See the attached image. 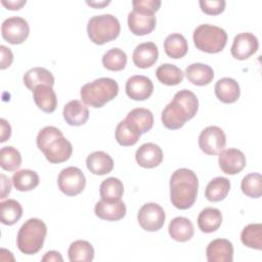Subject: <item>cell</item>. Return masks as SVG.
Here are the masks:
<instances>
[{
  "instance_id": "cell-1",
  "label": "cell",
  "mask_w": 262,
  "mask_h": 262,
  "mask_svg": "<svg viewBox=\"0 0 262 262\" xmlns=\"http://www.w3.org/2000/svg\"><path fill=\"white\" fill-rule=\"evenodd\" d=\"M198 108L196 95L190 90L182 89L175 93L173 99L163 110L162 123L167 129H179L196 115Z\"/></svg>"
},
{
  "instance_id": "cell-2",
  "label": "cell",
  "mask_w": 262,
  "mask_h": 262,
  "mask_svg": "<svg viewBox=\"0 0 262 262\" xmlns=\"http://www.w3.org/2000/svg\"><path fill=\"white\" fill-rule=\"evenodd\" d=\"M199 180L195 173L187 168L173 172L170 178V200L179 210L189 209L198 196Z\"/></svg>"
},
{
  "instance_id": "cell-3",
  "label": "cell",
  "mask_w": 262,
  "mask_h": 262,
  "mask_svg": "<svg viewBox=\"0 0 262 262\" xmlns=\"http://www.w3.org/2000/svg\"><path fill=\"white\" fill-rule=\"evenodd\" d=\"M37 146L51 164L68 161L73 152L72 143L63 136L62 132L54 126L42 128L37 135Z\"/></svg>"
},
{
  "instance_id": "cell-4",
  "label": "cell",
  "mask_w": 262,
  "mask_h": 262,
  "mask_svg": "<svg viewBox=\"0 0 262 262\" xmlns=\"http://www.w3.org/2000/svg\"><path fill=\"white\" fill-rule=\"evenodd\" d=\"M119 93L118 83L107 77L98 78L86 83L80 90L82 101L91 107H102L106 102L113 100Z\"/></svg>"
},
{
  "instance_id": "cell-5",
  "label": "cell",
  "mask_w": 262,
  "mask_h": 262,
  "mask_svg": "<svg viewBox=\"0 0 262 262\" xmlns=\"http://www.w3.org/2000/svg\"><path fill=\"white\" fill-rule=\"evenodd\" d=\"M46 234V224L38 218H30L20 226L17 232L16 246L21 253L34 255L43 248Z\"/></svg>"
},
{
  "instance_id": "cell-6",
  "label": "cell",
  "mask_w": 262,
  "mask_h": 262,
  "mask_svg": "<svg viewBox=\"0 0 262 262\" xmlns=\"http://www.w3.org/2000/svg\"><path fill=\"white\" fill-rule=\"evenodd\" d=\"M121 31L119 19L113 14H100L92 16L87 24L89 39L97 45H102L118 38Z\"/></svg>"
},
{
  "instance_id": "cell-7",
  "label": "cell",
  "mask_w": 262,
  "mask_h": 262,
  "mask_svg": "<svg viewBox=\"0 0 262 262\" xmlns=\"http://www.w3.org/2000/svg\"><path fill=\"white\" fill-rule=\"evenodd\" d=\"M192 39L196 49L207 53H218L227 43V34L222 28L203 24L195 28Z\"/></svg>"
},
{
  "instance_id": "cell-8",
  "label": "cell",
  "mask_w": 262,
  "mask_h": 262,
  "mask_svg": "<svg viewBox=\"0 0 262 262\" xmlns=\"http://www.w3.org/2000/svg\"><path fill=\"white\" fill-rule=\"evenodd\" d=\"M133 10L128 14V27L136 36H144L154 31L157 24L155 12L132 1Z\"/></svg>"
},
{
  "instance_id": "cell-9",
  "label": "cell",
  "mask_w": 262,
  "mask_h": 262,
  "mask_svg": "<svg viewBox=\"0 0 262 262\" xmlns=\"http://www.w3.org/2000/svg\"><path fill=\"white\" fill-rule=\"evenodd\" d=\"M57 184L62 193L69 196H74L84 190L86 178L79 168L71 166L60 171L57 177Z\"/></svg>"
},
{
  "instance_id": "cell-10",
  "label": "cell",
  "mask_w": 262,
  "mask_h": 262,
  "mask_svg": "<svg viewBox=\"0 0 262 262\" xmlns=\"http://www.w3.org/2000/svg\"><path fill=\"white\" fill-rule=\"evenodd\" d=\"M166 219L164 209L156 203H146L138 211L137 221L142 229L146 231L160 230Z\"/></svg>"
},
{
  "instance_id": "cell-11",
  "label": "cell",
  "mask_w": 262,
  "mask_h": 262,
  "mask_svg": "<svg viewBox=\"0 0 262 262\" xmlns=\"http://www.w3.org/2000/svg\"><path fill=\"white\" fill-rule=\"evenodd\" d=\"M226 135L218 126H208L202 130L199 136L200 148L209 156H215L224 149Z\"/></svg>"
},
{
  "instance_id": "cell-12",
  "label": "cell",
  "mask_w": 262,
  "mask_h": 262,
  "mask_svg": "<svg viewBox=\"0 0 262 262\" xmlns=\"http://www.w3.org/2000/svg\"><path fill=\"white\" fill-rule=\"evenodd\" d=\"M1 34L4 40L10 44H21L30 34L28 21L20 16L6 18L1 26Z\"/></svg>"
},
{
  "instance_id": "cell-13",
  "label": "cell",
  "mask_w": 262,
  "mask_h": 262,
  "mask_svg": "<svg viewBox=\"0 0 262 262\" xmlns=\"http://www.w3.org/2000/svg\"><path fill=\"white\" fill-rule=\"evenodd\" d=\"M258 47L257 37L250 32H244L234 37L230 51L235 59L245 60L252 56L258 50Z\"/></svg>"
},
{
  "instance_id": "cell-14",
  "label": "cell",
  "mask_w": 262,
  "mask_h": 262,
  "mask_svg": "<svg viewBox=\"0 0 262 262\" xmlns=\"http://www.w3.org/2000/svg\"><path fill=\"white\" fill-rule=\"evenodd\" d=\"M219 167L223 173L234 175L239 173L246 167V157L237 148L222 149L218 158Z\"/></svg>"
},
{
  "instance_id": "cell-15",
  "label": "cell",
  "mask_w": 262,
  "mask_h": 262,
  "mask_svg": "<svg viewBox=\"0 0 262 262\" xmlns=\"http://www.w3.org/2000/svg\"><path fill=\"white\" fill-rule=\"evenodd\" d=\"M125 90L128 97L141 101L147 99L152 94L154 84L149 78L142 75H135L127 80Z\"/></svg>"
},
{
  "instance_id": "cell-16",
  "label": "cell",
  "mask_w": 262,
  "mask_h": 262,
  "mask_svg": "<svg viewBox=\"0 0 262 262\" xmlns=\"http://www.w3.org/2000/svg\"><path fill=\"white\" fill-rule=\"evenodd\" d=\"M135 160L137 164L142 168H155L158 167L163 161V150L156 143H143L136 150Z\"/></svg>"
},
{
  "instance_id": "cell-17",
  "label": "cell",
  "mask_w": 262,
  "mask_h": 262,
  "mask_svg": "<svg viewBox=\"0 0 262 262\" xmlns=\"http://www.w3.org/2000/svg\"><path fill=\"white\" fill-rule=\"evenodd\" d=\"M206 255L209 262H232L233 246L226 238H216L209 243Z\"/></svg>"
},
{
  "instance_id": "cell-18",
  "label": "cell",
  "mask_w": 262,
  "mask_h": 262,
  "mask_svg": "<svg viewBox=\"0 0 262 262\" xmlns=\"http://www.w3.org/2000/svg\"><path fill=\"white\" fill-rule=\"evenodd\" d=\"M95 215L106 221H118L126 215V205L122 201H105L100 199L94 207Z\"/></svg>"
},
{
  "instance_id": "cell-19",
  "label": "cell",
  "mask_w": 262,
  "mask_h": 262,
  "mask_svg": "<svg viewBox=\"0 0 262 262\" xmlns=\"http://www.w3.org/2000/svg\"><path fill=\"white\" fill-rule=\"evenodd\" d=\"M159 57L158 46L154 42H144L137 45L132 54L133 63L140 69H147L156 63Z\"/></svg>"
},
{
  "instance_id": "cell-20",
  "label": "cell",
  "mask_w": 262,
  "mask_h": 262,
  "mask_svg": "<svg viewBox=\"0 0 262 262\" xmlns=\"http://www.w3.org/2000/svg\"><path fill=\"white\" fill-rule=\"evenodd\" d=\"M64 121L71 126H82L89 118V111L85 103L78 99L69 101L62 111Z\"/></svg>"
},
{
  "instance_id": "cell-21",
  "label": "cell",
  "mask_w": 262,
  "mask_h": 262,
  "mask_svg": "<svg viewBox=\"0 0 262 262\" xmlns=\"http://www.w3.org/2000/svg\"><path fill=\"white\" fill-rule=\"evenodd\" d=\"M215 95L223 103H233L241 95L239 85L232 78H222L215 84Z\"/></svg>"
},
{
  "instance_id": "cell-22",
  "label": "cell",
  "mask_w": 262,
  "mask_h": 262,
  "mask_svg": "<svg viewBox=\"0 0 262 262\" xmlns=\"http://www.w3.org/2000/svg\"><path fill=\"white\" fill-rule=\"evenodd\" d=\"M36 105L44 113H53L57 106L56 94L50 85H39L33 90Z\"/></svg>"
},
{
  "instance_id": "cell-23",
  "label": "cell",
  "mask_w": 262,
  "mask_h": 262,
  "mask_svg": "<svg viewBox=\"0 0 262 262\" xmlns=\"http://www.w3.org/2000/svg\"><path fill=\"white\" fill-rule=\"evenodd\" d=\"M87 169L95 175H105L114 168L112 157L101 150L91 152L86 159Z\"/></svg>"
},
{
  "instance_id": "cell-24",
  "label": "cell",
  "mask_w": 262,
  "mask_h": 262,
  "mask_svg": "<svg viewBox=\"0 0 262 262\" xmlns=\"http://www.w3.org/2000/svg\"><path fill=\"white\" fill-rule=\"evenodd\" d=\"M168 231L170 236L176 242H187L194 233V228L191 221L186 217H175L171 220Z\"/></svg>"
},
{
  "instance_id": "cell-25",
  "label": "cell",
  "mask_w": 262,
  "mask_h": 262,
  "mask_svg": "<svg viewBox=\"0 0 262 262\" xmlns=\"http://www.w3.org/2000/svg\"><path fill=\"white\" fill-rule=\"evenodd\" d=\"M185 75L189 82L196 86H205L210 84L214 79L213 69L205 63L194 62L185 69Z\"/></svg>"
},
{
  "instance_id": "cell-26",
  "label": "cell",
  "mask_w": 262,
  "mask_h": 262,
  "mask_svg": "<svg viewBox=\"0 0 262 262\" xmlns=\"http://www.w3.org/2000/svg\"><path fill=\"white\" fill-rule=\"evenodd\" d=\"M24 83L28 89L33 91L39 85H50L54 84V77L50 71L45 68H32L24 75Z\"/></svg>"
},
{
  "instance_id": "cell-27",
  "label": "cell",
  "mask_w": 262,
  "mask_h": 262,
  "mask_svg": "<svg viewBox=\"0 0 262 262\" xmlns=\"http://www.w3.org/2000/svg\"><path fill=\"white\" fill-rule=\"evenodd\" d=\"M141 133L138 128L129 120L125 119L121 121L116 128V140L120 145L131 146L134 145Z\"/></svg>"
},
{
  "instance_id": "cell-28",
  "label": "cell",
  "mask_w": 262,
  "mask_h": 262,
  "mask_svg": "<svg viewBox=\"0 0 262 262\" xmlns=\"http://www.w3.org/2000/svg\"><path fill=\"white\" fill-rule=\"evenodd\" d=\"M222 223V214L216 208H205L198 216V226L201 231L211 233L216 231Z\"/></svg>"
},
{
  "instance_id": "cell-29",
  "label": "cell",
  "mask_w": 262,
  "mask_h": 262,
  "mask_svg": "<svg viewBox=\"0 0 262 262\" xmlns=\"http://www.w3.org/2000/svg\"><path fill=\"white\" fill-rule=\"evenodd\" d=\"M164 49L169 57L178 59L186 55L188 51V44L183 35L173 33L166 37L164 41Z\"/></svg>"
},
{
  "instance_id": "cell-30",
  "label": "cell",
  "mask_w": 262,
  "mask_h": 262,
  "mask_svg": "<svg viewBox=\"0 0 262 262\" xmlns=\"http://www.w3.org/2000/svg\"><path fill=\"white\" fill-rule=\"evenodd\" d=\"M230 189V181L226 177H215L206 186L205 196L209 202H220L224 200Z\"/></svg>"
},
{
  "instance_id": "cell-31",
  "label": "cell",
  "mask_w": 262,
  "mask_h": 262,
  "mask_svg": "<svg viewBox=\"0 0 262 262\" xmlns=\"http://www.w3.org/2000/svg\"><path fill=\"white\" fill-rule=\"evenodd\" d=\"M68 255H69V260L71 262H75V261L90 262L94 258V249L89 242L78 239L73 242L70 245Z\"/></svg>"
},
{
  "instance_id": "cell-32",
  "label": "cell",
  "mask_w": 262,
  "mask_h": 262,
  "mask_svg": "<svg viewBox=\"0 0 262 262\" xmlns=\"http://www.w3.org/2000/svg\"><path fill=\"white\" fill-rule=\"evenodd\" d=\"M12 183L19 191H29L39 184V175L30 169H21L12 175Z\"/></svg>"
},
{
  "instance_id": "cell-33",
  "label": "cell",
  "mask_w": 262,
  "mask_h": 262,
  "mask_svg": "<svg viewBox=\"0 0 262 262\" xmlns=\"http://www.w3.org/2000/svg\"><path fill=\"white\" fill-rule=\"evenodd\" d=\"M23 216L21 205L12 199L0 203V219L5 225L15 224Z\"/></svg>"
},
{
  "instance_id": "cell-34",
  "label": "cell",
  "mask_w": 262,
  "mask_h": 262,
  "mask_svg": "<svg viewBox=\"0 0 262 262\" xmlns=\"http://www.w3.org/2000/svg\"><path fill=\"white\" fill-rule=\"evenodd\" d=\"M156 76L161 83L168 86H174L182 82L184 74L175 64L163 63L157 69Z\"/></svg>"
},
{
  "instance_id": "cell-35",
  "label": "cell",
  "mask_w": 262,
  "mask_h": 262,
  "mask_svg": "<svg viewBox=\"0 0 262 262\" xmlns=\"http://www.w3.org/2000/svg\"><path fill=\"white\" fill-rule=\"evenodd\" d=\"M126 119L132 122L141 134L146 133L154 126V115L149 110L144 107L133 108L128 113Z\"/></svg>"
},
{
  "instance_id": "cell-36",
  "label": "cell",
  "mask_w": 262,
  "mask_h": 262,
  "mask_svg": "<svg viewBox=\"0 0 262 262\" xmlns=\"http://www.w3.org/2000/svg\"><path fill=\"white\" fill-rule=\"evenodd\" d=\"M124 193L123 182L116 177H108L104 179L99 187V194L105 201H121Z\"/></svg>"
},
{
  "instance_id": "cell-37",
  "label": "cell",
  "mask_w": 262,
  "mask_h": 262,
  "mask_svg": "<svg viewBox=\"0 0 262 262\" xmlns=\"http://www.w3.org/2000/svg\"><path fill=\"white\" fill-rule=\"evenodd\" d=\"M241 241L246 247L260 251L262 249V224L251 223L244 227Z\"/></svg>"
},
{
  "instance_id": "cell-38",
  "label": "cell",
  "mask_w": 262,
  "mask_h": 262,
  "mask_svg": "<svg viewBox=\"0 0 262 262\" xmlns=\"http://www.w3.org/2000/svg\"><path fill=\"white\" fill-rule=\"evenodd\" d=\"M126 63L127 54L118 47L107 50L102 56V64L108 71H122L125 69Z\"/></svg>"
},
{
  "instance_id": "cell-39",
  "label": "cell",
  "mask_w": 262,
  "mask_h": 262,
  "mask_svg": "<svg viewBox=\"0 0 262 262\" xmlns=\"http://www.w3.org/2000/svg\"><path fill=\"white\" fill-rule=\"evenodd\" d=\"M244 194L252 199H259L262 194V176L260 173H250L246 175L241 183Z\"/></svg>"
},
{
  "instance_id": "cell-40",
  "label": "cell",
  "mask_w": 262,
  "mask_h": 262,
  "mask_svg": "<svg viewBox=\"0 0 262 262\" xmlns=\"http://www.w3.org/2000/svg\"><path fill=\"white\" fill-rule=\"evenodd\" d=\"M21 165L20 152L13 146H4L0 150V166L6 171H16Z\"/></svg>"
},
{
  "instance_id": "cell-41",
  "label": "cell",
  "mask_w": 262,
  "mask_h": 262,
  "mask_svg": "<svg viewBox=\"0 0 262 262\" xmlns=\"http://www.w3.org/2000/svg\"><path fill=\"white\" fill-rule=\"evenodd\" d=\"M202 11L209 15H217L224 11L226 2L224 0H200Z\"/></svg>"
},
{
  "instance_id": "cell-42",
  "label": "cell",
  "mask_w": 262,
  "mask_h": 262,
  "mask_svg": "<svg viewBox=\"0 0 262 262\" xmlns=\"http://www.w3.org/2000/svg\"><path fill=\"white\" fill-rule=\"evenodd\" d=\"M0 51H1V63H0V69L4 70L8 68L12 61H13V54L10 50V48L1 45L0 46Z\"/></svg>"
},
{
  "instance_id": "cell-43",
  "label": "cell",
  "mask_w": 262,
  "mask_h": 262,
  "mask_svg": "<svg viewBox=\"0 0 262 262\" xmlns=\"http://www.w3.org/2000/svg\"><path fill=\"white\" fill-rule=\"evenodd\" d=\"M0 177H1V194H0V199L3 200L11 191V182H10V179L7 176H5L4 174H1Z\"/></svg>"
},
{
  "instance_id": "cell-44",
  "label": "cell",
  "mask_w": 262,
  "mask_h": 262,
  "mask_svg": "<svg viewBox=\"0 0 262 262\" xmlns=\"http://www.w3.org/2000/svg\"><path fill=\"white\" fill-rule=\"evenodd\" d=\"M0 123H1V140L0 141L4 142L11 135V127H10L9 123L5 119H1Z\"/></svg>"
},
{
  "instance_id": "cell-45",
  "label": "cell",
  "mask_w": 262,
  "mask_h": 262,
  "mask_svg": "<svg viewBox=\"0 0 262 262\" xmlns=\"http://www.w3.org/2000/svg\"><path fill=\"white\" fill-rule=\"evenodd\" d=\"M2 5H4L7 9H10V10H18L20 9L25 4H26V0H8V1H5V0H2L1 1Z\"/></svg>"
},
{
  "instance_id": "cell-46",
  "label": "cell",
  "mask_w": 262,
  "mask_h": 262,
  "mask_svg": "<svg viewBox=\"0 0 262 262\" xmlns=\"http://www.w3.org/2000/svg\"><path fill=\"white\" fill-rule=\"evenodd\" d=\"M42 261L43 262H46V261H54V262H62V257L60 255L59 252L57 251H49L47 253H45V255L43 256L42 258Z\"/></svg>"
},
{
  "instance_id": "cell-47",
  "label": "cell",
  "mask_w": 262,
  "mask_h": 262,
  "mask_svg": "<svg viewBox=\"0 0 262 262\" xmlns=\"http://www.w3.org/2000/svg\"><path fill=\"white\" fill-rule=\"evenodd\" d=\"M86 3L94 8H100V7H103V6H106L108 5L111 2L110 1H86Z\"/></svg>"
}]
</instances>
